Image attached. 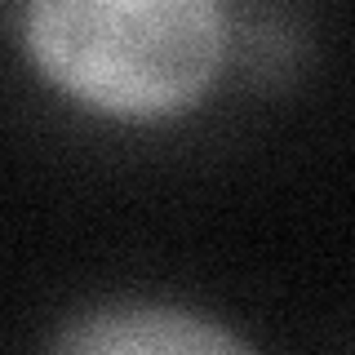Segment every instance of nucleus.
Returning a JSON list of instances; mask_svg holds the SVG:
<instances>
[{"label": "nucleus", "instance_id": "f257e3e1", "mask_svg": "<svg viewBox=\"0 0 355 355\" xmlns=\"http://www.w3.org/2000/svg\"><path fill=\"white\" fill-rule=\"evenodd\" d=\"M22 44L62 98L107 120L191 111L227 58L218 0H27Z\"/></svg>", "mask_w": 355, "mask_h": 355}, {"label": "nucleus", "instance_id": "f03ea898", "mask_svg": "<svg viewBox=\"0 0 355 355\" xmlns=\"http://www.w3.org/2000/svg\"><path fill=\"white\" fill-rule=\"evenodd\" d=\"M58 347L89 355H209L240 351L244 342L227 333L218 320L196 315V311L160 302H120L80 315L58 338Z\"/></svg>", "mask_w": 355, "mask_h": 355}]
</instances>
